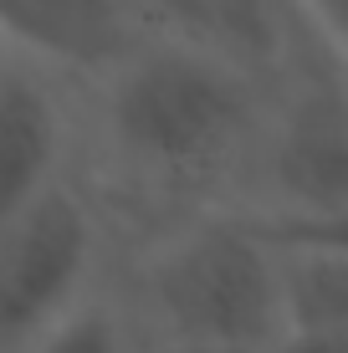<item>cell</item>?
I'll use <instances>...</instances> for the list:
<instances>
[{
  "label": "cell",
  "instance_id": "6da1fadb",
  "mask_svg": "<svg viewBox=\"0 0 348 353\" xmlns=\"http://www.w3.org/2000/svg\"><path fill=\"white\" fill-rule=\"evenodd\" d=\"M272 77L164 36L82 82L77 185L118 256L205 215H236Z\"/></svg>",
  "mask_w": 348,
  "mask_h": 353
},
{
  "label": "cell",
  "instance_id": "7a4b0ae2",
  "mask_svg": "<svg viewBox=\"0 0 348 353\" xmlns=\"http://www.w3.org/2000/svg\"><path fill=\"white\" fill-rule=\"evenodd\" d=\"M149 343H205L267 353L282 338L267 230L241 215H205L164 230L113 266Z\"/></svg>",
  "mask_w": 348,
  "mask_h": 353
},
{
  "label": "cell",
  "instance_id": "3957f363",
  "mask_svg": "<svg viewBox=\"0 0 348 353\" xmlns=\"http://www.w3.org/2000/svg\"><path fill=\"white\" fill-rule=\"evenodd\" d=\"M236 215L261 230H348V62L303 52L272 77Z\"/></svg>",
  "mask_w": 348,
  "mask_h": 353
},
{
  "label": "cell",
  "instance_id": "277c9868",
  "mask_svg": "<svg viewBox=\"0 0 348 353\" xmlns=\"http://www.w3.org/2000/svg\"><path fill=\"white\" fill-rule=\"evenodd\" d=\"M118 266L92 194L77 174L0 225V353H26Z\"/></svg>",
  "mask_w": 348,
  "mask_h": 353
},
{
  "label": "cell",
  "instance_id": "5b68a950",
  "mask_svg": "<svg viewBox=\"0 0 348 353\" xmlns=\"http://www.w3.org/2000/svg\"><path fill=\"white\" fill-rule=\"evenodd\" d=\"M82 82L0 46V225L77 169Z\"/></svg>",
  "mask_w": 348,
  "mask_h": 353
},
{
  "label": "cell",
  "instance_id": "8992f818",
  "mask_svg": "<svg viewBox=\"0 0 348 353\" xmlns=\"http://www.w3.org/2000/svg\"><path fill=\"white\" fill-rule=\"evenodd\" d=\"M123 6L134 10L143 36L200 46L236 67L261 72V77H277L282 67H292L303 52L318 46L297 26L287 0H123ZM318 52H328V46H318Z\"/></svg>",
  "mask_w": 348,
  "mask_h": 353
},
{
  "label": "cell",
  "instance_id": "52a82bcc",
  "mask_svg": "<svg viewBox=\"0 0 348 353\" xmlns=\"http://www.w3.org/2000/svg\"><path fill=\"white\" fill-rule=\"evenodd\" d=\"M143 26L123 0H0V46L88 82L113 67Z\"/></svg>",
  "mask_w": 348,
  "mask_h": 353
},
{
  "label": "cell",
  "instance_id": "ba28073f",
  "mask_svg": "<svg viewBox=\"0 0 348 353\" xmlns=\"http://www.w3.org/2000/svg\"><path fill=\"white\" fill-rule=\"evenodd\" d=\"M282 333H348V230H267Z\"/></svg>",
  "mask_w": 348,
  "mask_h": 353
},
{
  "label": "cell",
  "instance_id": "9c48e42d",
  "mask_svg": "<svg viewBox=\"0 0 348 353\" xmlns=\"http://www.w3.org/2000/svg\"><path fill=\"white\" fill-rule=\"evenodd\" d=\"M26 353H149V333L134 318L118 276L108 272L62 323H52Z\"/></svg>",
  "mask_w": 348,
  "mask_h": 353
},
{
  "label": "cell",
  "instance_id": "30bf717a",
  "mask_svg": "<svg viewBox=\"0 0 348 353\" xmlns=\"http://www.w3.org/2000/svg\"><path fill=\"white\" fill-rule=\"evenodd\" d=\"M267 353H348V333H282Z\"/></svg>",
  "mask_w": 348,
  "mask_h": 353
},
{
  "label": "cell",
  "instance_id": "8fae6325",
  "mask_svg": "<svg viewBox=\"0 0 348 353\" xmlns=\"http://www.w3.org/2000/svg\"><path fill=\"white\" fill-rule=\"evenodd\" d=\"M149 353H236V348H205V343H149Z\"/></svg>",
  "mask_w": 348,
  "mask_h": 353
}]
</instances>
